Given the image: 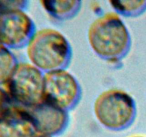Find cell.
Masks as SVG:
<instances>
[{
    "instance_id": "obj_6",
    "label": "cell",
    "mask_w": 146,
    "mask_h": 137,
    "mask_svg": "<svg viewBox=\"0 0 146 137\" xmlns=\"http://www.w3.org/2000/svg\"><path fill=\"white\" fill-rule=\"evenodd\" d=\"M36 31L35 23L26 10L0 11V44L9 49L26 48Z\"/></svg>"
},
{
    "instance_id": "obj_1",
    "label": "cell",
    "mask_w": 146,
    "mask_h": 137,
    "mask_svg": "<svg viewBox=\"0 0 146 137\" xmlns=\"http://www.w3.org/2000/svg\"><path fill=\"white\" fill-rule=\"evenodd\" d=\"M87 39L93 52L111 64L119 63L125 58L132 44L128 28L114 11L98 16L90 24Z\"/></svg>"
},
{
    "instance_id": "obj_15",
    "label": "cell",
    "mask_w": 146,
    "mask_h": 137,
    "mask_svg": "<svg viewBox=\"0 0 146 137\" xmlns=\"http://www.w3.org/2000/svg\"><path fill=\"white\" fill-rule=\"evenodd\" d=\"M128 137H146V136L143 135H139V134H137V135H132L131 136H128Z\"/></svg>"
},
{
    "instance_id": "obj_13",
    "label": "cell",
    "mask_w": 146,
    "mask_h": 137,
    "mask_svg": "<svg viewBox=\"0 0 146 137\" xmlns=\"http://www.w3.org/2000/svg\"><path fill=\"white\" fill-rule=\"evenodd\" d=\"M12 104L8 95L0 86V116Z\"/></svg>"
},
{
    "instance_id": "obj_12",
    "label": "cell",
    "mask_w": 146,
    "mask_h": 137,
    "mask_svg": "<svg viewBox=\"0 0 146 137\" xmlns=\"http://www.w3.org/2000/svg\"><path fill=\"white\" fill-rule=\"evenodd\" d=\"M29 1L25 0H0V11L9 10H27Z\"/></svg>"
},
{
    "instance_id": "obj_7",
    "label": "cell",
    "mask_w": 146,
    "mask_h": 137,
    "mask_svg": "<svg viewBox=\"0 0 146 137\" xmlns=\"http://www.w3.org/2000/svg\"><path fill=\"white\" fill-rule=\"evenodd\" d=\"M25 108L32 119L36 134L55 137L62 134L68 128L69 112L56 106L42 100Z\"/></svg>"
},
{
    "instance_id": "obj_14",
    "label": "cell",
    "mask_w": 146,
    "mask_h": 137,
    "mask_svg": "<svg viewBox=\"0 0 146 137\" xmlns=\"http://www.w3.org/2000/svg\"><path fill=\"white\" fill-rule=\"evenodd\" d=\"M32 137H51V136H45V135H41V134H36L33 136Z\"/></svg>"
},
{
    "instance_id": "obj_4",
    "label": "cell",
    "mask_w": 146,
    "mask_h": 137,
    "mask_svg": "<svg viewBox=\"0 0 146 137\" xmlns=\"http://www.w3.org/2000/svg\"><path fill=\"white\" fill-rule=\"evenodd\" d=\"M44 73L30 62H19L1 86L12 104L30 107L43 99Z\"/></svg>"
},
{
    "instance_id": "obj_2",
    "label": "cell",
    "mask_w": 146,
    "mask_h": 137,
    "mask_svg": "<svg viewBox=\"0 0 146 137\" xmlns=\"http://www.w3.org/2000/svg\"><path fill=\"white\" fill-rule=\"evenodd\" d=\"M29 62L44 74L66 69L73 58L69 40L58 30L45 27L36 29L26 47Z\"/></svg>"
},
{
    "instance_id": "obj_9",
    "label": "cell",
    "mask_w": 146,
    "mask_h": 137,
    "mask_svg": "<svg viewBox=\"0 0 146 137\" xmlns=\"http://www.w3.org/2000/svg\"><path fill=\"white\" fill-rule=\"evenodd\" d=\"M39 4L51 19L58 21L72 19L82 7V1L78 0H42Z\"/></svg>"
},
{
    "instance_id": "obj_8",
    "label": "cell",
    "mask_w": 146,
    "mask_h": 137,
    "mask_svg": "<svg viewBox=\"0 0 146 137\" xmlns=\"http://www.w3.org/2000/svg\"><path fill=\"white\" fill-rule=\"evenodd\" d=\"M32 119L25 107L12 104L0 116V137H32Z\"/></svg>"
},
{
    "instance_id": "obj_3",
    "label": "cell",
    "mask_w": 146,
    "mask_h": 137,
    "mask_svg": "<svg viewBox=\"0 0 146 137\" xmlns=\"http://www.w3.org/2000/svg\"><path fill=\"white\" fill-rule=\"evenodd\" d=\"M93 110L97 121L111 131L127 129L137 116L135 99L121 88H109L100 93L94 101Z\"/></svg>"
},
{
    "instance_id": "obj_10",
    "label": "cell",
    "mask_w": 146,
    "mask_h": 137,
    "mask_svg": "<svg viewBox=\"0 0 146 137\" xmlns=\"http://www.w3.org/2000/svg\"><path fill=\"white\" fill-rule=\"evenodd\" d=\"M108 4L121 17L135 18L146 11V0H113Z\"/></svg>"
},
{
    "instance_id": "obj_5",
    "label": "cell",
    "mask_w": 146,
    "mask_h": 137,
    "mask_svg": "<svg viewBox=\"0 0 146 137\" xmlns=\"http://www.w3.org/2000/svg\"><path fill=\"white\" fill-rule=\"evenodd\" d=\"M81 97L79 81L67 69L44 74L43 101L69 112L78 106Z\"/></svg>"
},
{
    "instance_id": "obj_11",
    "label": "cell",
    "mask_w": 146,
    "mask_h": 137,
    "mask_svg": "<svg viewBox=\"0 0 146 137\" xmlns=\"http://www.w3.org/2000/svg\"><path fill=\"white\" fill-rule=\"evenodd\" d=\"M19 61L14 53L7 47L0 44V86L9 79Z\"/></svg>"
}]
</instances>
